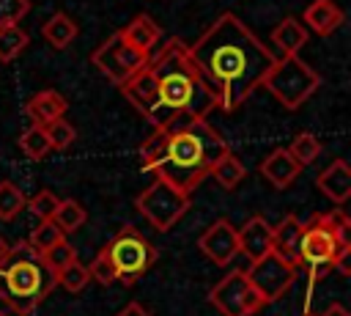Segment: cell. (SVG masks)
Here are the masks:
<instances>
[{"mask_svg":"<svg viewBox=\"0 0 351 316\" xmlns=\"http://www.w3.org/2000/svg\"><path fill=\"white\" fill-rule=\"evenodd\" d=\"M189 52L217 91L219 110H239L255 88L263 85V77L274 66L277 55L230 11L219 14L203 36L189 44Z\"/></svg>","mask_w":351,"mask_h":316,"instance_id":"obj_1","label":"cell"},{"mask_svg":"<svg viewBox=\"0 0 351 316\" xmlns=\"http://www.w3.org/2000/svg\"><path fill=\"white\" fill-rule=\"evenodd\" d=\"M145 66L154 77L165 121L173 115H181L186 121H206V115L219 107L217 91L197 69L184 38L170 36L167 41H162L148 55Z\"/></svg>","mask_w":351,"mask_h":316,"instance_id":"obj_2","label":"cell"},{"mask_svg":"<svg viewBox=\"0 0 351 316\" xmlns=\"http://www.w3.org/2000/svg\"><path fill=\"white\" fill-rule=\"evenodd\" d=\"M225 151H230L228 140L208 121H195L181 132H165V143L148 173L189 195Z\"/></svg>","mask_w":351,"mask_h":316,"instance_id":"obj_3","label":"cell"},{"mask_svg":"<svg viewBox=\"0 0 351 316\" xmlns=\"http://www.w3.org/2000/svg\"><path fill=\"white\" fill-rule=\"evenodd\" d=\"M55 275L41 264V256L19 242L0 261V302L14 313H33L55 289Z\"/></svg>","mask_w":351,"mask_h":316,"instance_id":"obj_4","label":"cell"},{"mask_svg":"<svg viewBox=\"0 0 351 316\" xmlns=\"http://www.w3.org/2000/svg\"><path fill=\"white\" fill-rule=\"evenodd\" d=\"M296 264L304 267L310 280L315 283L326 272L337 269L343 275L351 272V239L340 236L329 228L324 214H313L307 223H302V236L296 245Z\"/></svg>","mask_w":351,"mask_h":316,"instance_id":"obj_5","label":"cell"},{"mask_svg":"<svg viewBox=\"0 0 351 316\" xmlns=\"http://www.w3.org/2000/svg\"><path fill=\"white\" fill-rule=\"evenodd\" d=\"M263 88L285 110H296L321 88V74L307 66L299 55H280L263 77Z\"/></svg>","mask_w":351,"mask_h":316,"instance_id":"obj_6","label":"cell"},{"mask_svg":"<svg viewBox=\"0 0 351 316\" xmlns=\"http://www.w3.org/2000/svg\"><path fill=\"white\" fill-rule=\"evenodd\" d=\"M104 250L112 261L115 280H121L123 286H134L156 261V250L151 247V242L134 225H123L104 245Z\"/></svg>","mask_w":351,"mask_h":316,"instance_id":"obj_7","label":"cell"},{"mask_svg":"<svg viewBox=\"0 0 351 316\" xmlns=\"http://www.w3.org/2000/svg\"><path fill=\"white\" fill-rule=\"evenodd\" d=\"M137 212L156 228V231H170L189 209V195L176 190L173 184L162 181V179H154V184H148L137 201H134Z\"/></svg>","mask_w":351,"mask_h":316,"instance_id":"obj_8","label":"cell"},{"mask_svg":"<svg viewBox=\"0 0 351 316\" xmlns=\"http://www.w3.org/2000/svg\"><path fill=\"white\" fill-rule=\"evenodd\" d=\"M208 302L219 316H255L266 308V300L255 291L244 269H230L208 291Z\"/></svg>","mask_w":351,"mask_h":316,"instance_id":"obj_9","label":"cell"},{"mask_svg":"<svg viewBox=\"0 0 351 316\" xmlns=\"http://www.w3.org/2000/svg\"><path fill=\"white\" fill-rule=\"evenodd\" d=\"M247 272V278H250V283L255 286V291L266 300V305L269 302H274V300H280L293 283H296V275H299V267L293 264V261H285V258H280L277 253H263L261 258H255V261H250V267L244 269Z\"/></svg>","mask_w":351,"mask_h":316,"instance_id":"obj_10","label":"cell"},{"mask_svg":"<svg viewBox=\"0 0 351 316\" xmlns=\"http://www.w3.org/2000/svg\"><path fill=\"white\" fill-rule=\"evenodd\" d=\"M90 60H93V66H96L110 82L121 85V82H126V80L148 60V55L132 49L129 44H123V38H121L118 33H112L110 38H104V41L93 49Z\"/></svg>","mask_w":351,"mask_h":316,"instance_id":"obj_11","label":"cell"},{"mask_svg":"<svg viewBox=\"0 0 351 316\" xmlns=\"http://www.w3.org/2000/svg\"><path fill=\"white\" fill-rule=\"evenodd\" d=\"M123 99L154 126H162L165 124V115H162V107H159V99H156V85H154V77L148 71V66L143 63L126 82L118 85Z\"/></svg>","mask_w":351,"mask_h":316,"instance_id":"obj_12","label":"cell"},{"mask_svg":"<svg viewBox=\"0 0 351 316\" xmlns=\"http://www.w3.org/2000/svg\"><path fill=\"white\" fill-rule=\"evenodd\" d=\"M197 247L200 253L214 261L217 267H228L236 256H239V242H236V228L228 217H219L214 220L197 239Z\"/></svg>","mask_w":351,"mask_h":316,"instance_id":"obj_13","label":"cell"},{"mask_svg":"<svg viewBox=\"0 0 351 316\" xmlns=\"http://www.w3.org/2000/svg\"><path fill=\"white\" fill-rule=\"evenodd\" d=\"M258 173L277 190H285L296 181V176L302 173V165L288 154V148H274L269 157L261 159Z\"/></svg>","mask_w":351,"mask_h":316,"instance_id":"obj_14","label":"cell"},{"mask_svg":"<svg viewBox=\"0 0 351 316\" xmlns=\"http://www.w3.org/2000/svg\"><path fill=\"white\" fill-rule=\"evenodd\" d=\"M69 110V102L63 93H58L55 88H44L38 93H33L27 102H25V113L30 118V124L36 126H47L49 121H58L63 118Z\"/></svg>","mask_w":351,"mask_h":316,"instance_id":"obj_15","label":"cell"},{"mask_svg":"<svg viewBox=\"0 0 351 316\" xmlns=\"http://www.w3.org/2000/svg\"><path fill=\"white\" fill-rule=\"evenodd\" d=\"M318 190L335 203V206H343L348 198H351V168L346 159H332L315 179Z\"/></svg>","mask_w":351,"mask_h":316,"instance_id":"obj_16","label":"cell"},{"mask_svg":"<svg viewBox=\"0 0 351 316\" xmlns=\"http://www.w3.org/2000/svg\"><path fill=\"white\" fill-rule=\"evenodd\" d=\"M236 242H239V253H244L250 261L261 258L263 253L271 250V225H269V220L261 217V214L250 217L241 225V231H236Z\"/></svg>","mask_w":351,"mask_h":316,"instance_id":"obj_17","label":"cell"},{"mask_svg":"<svg viewBox=\"0 0 351 316\" xmlns=\"http://www.w3.org/2000/svg\"><path fill=\"white\" fill-rule=\"evenodd\" d=\"M118 36L123 38V44H129L132 49L143 52V55H151L159 41H162V27L148 16V14H137L126 27L118 30Z\"/></svg>","mask_w":351,"mask_h":316,"instance_id":"obj_18","label":"cell"},{"mask_svg":"<svg viewBox=\"0 0 351 316\" xmlns=\"http://www.w3.org/2000/svg\"><path fill=\"white\" fill-rule=\"evenodd\" d=\"M346 14L335 0H313L304 8V27L315 36H332L343 25Z\"/></svg>","mask_w":351,"mask_h":316,"instance_id":"obj_19","label":"cell"},{"mask_svg":"<svg viewBox=\"0 0 351 316\" xmlns=\"http://www.w3.org/2000/svg\"><path fill=\"white\" fill-rule=\"evenodd\" d=\"M302 236V220L296 214H285L277 225H271V253L296 264V245ZM299 267V264H296Z\"/></svg>","mask_w":351,"mask_h":316,"instance_id":"obj_20","label":"cell"},{"mask_svg":"<svg viewBox=\"0 0 351 316\" xmlns=\"http://www.w3.org/2000/svg\"><path fill=\"white\" fill-rule=\"evenodd\" d=\"M310 33L307 27L296 19V16H285L282 22H277V27L271 30V44L282 52V55H299V49L307 44Z\"/></svg>","mask_w":351,"mask_h":316,"instance_id":"obj_21","label":"cell"},{"mask_svg":"<svg viewBox=\"0 0 351 316\" xmlns=\"http://www.w3.org/2000/svg\"><path fill=\"white\" fill-rule=\"evenodd\" d=\"M77 33H80V27H77V22H74L66 11H55V14L44 22V27H41V36H44V41H47L52 49H66V47L77 38Z\"/></svg>","mask_w":351,"mask_h":316,"instance_id":"obj_22","label":"cell"},{"mask_svg":"<svg viewBox=\"0 0 351 316\" xmlns=\"http://www.w3.org/2000/svg\"><path fill=\"white\" fill-rule=\"evenodd\" d=\"M208 176H214V181H217L222 190H236V187L247 179V168H244V162H241L233 151H225V154L214 162V168H211Z\"/></svg>","mask_w":351,"mask_h":316,"instance_id":"obj_23","label":"cell"},{"mask_svg":"<svg viewBox=\"0 0 351 316\" xmlns=\"http://www.w3.org/2000/svg\"><path fill=\"white\" fill-rule=\"evenodd\" d=\"M27 44H30V36L22 27V22H14V25L0 27V63L16 60L27 49Z\"/></svg>","mask_w":351,"mask_h":316,"instance_id":"obj_24","label":"cell"},{"mask_svg":"<svg viewBox=\"0 0 351 316\" xmlns=\"http://www.w3.org/2000/svg\"><path fill=\"white\" fill-rule=\"evenodd\" d=\"M85 220H88V212H85V206H82L80 201H74V198L58 201V209H55V214H52V223L63 231V236L80 231V228L85 225Z\"/></svg>","mask_w":351,"mask_h":316,"instance_id":"obj_25","label":"cell"},{"mask_svg":"<svg viewBox=\"0 0 351 316\" xmlns=\"http://www.w3.org/2000/svg\"><path fill=\"white\" fill-rule=\"evenodd\" d=\"M38 256H41V264H44L55 278H58L69 264H74V261H77V250L66 242V236H63L60 242H55L52 247H47L44 253H38ZM55 283H58V280H55Z\"/></svg>","mask_w":351,"mask_h":316,"instance_id":"obj_26","label":"cell"},{"mask_svg":"<svg viewBox=\"0 0 351 316\" xmlns=\"http://www.w3.org/2000/svg\"><path fill=\"white\" fill-rule=\"evenodd\" d=\"M19 148H22V154L27 157V159H44L49 151H52V146H49V140H47V135H44V129L41 126H36V124H30L22 135H19Z\"/></svg>","mask_w":351,"mask_h":316,"instance_id":"obj_27","label":"cell"},{"mask_svg":"<svg viewBox=\"0 0 351 316\" xmlns=\"http://www.w3.org/2000/svg\"><path fill=\"white\" fill-rule=\"evenodd\" d=\"M288 154L304 168V165H310V162L318 159V154H321V140H318L313 132H299V135L291 140Z\"/></svg>","mask_w":351,"mask_h":316,"instance_id":"obj_28","label":"cell"},{"mask_svg":"<svg viewBox=\"0 0 351 316\" xmlns=\"http://www.w3.org/2000/svg\"><path fill=\"white\" fill-rule=\"evenodd\" d=\"M27 198L14 181H0V220H14L25 209Z\"/></svg>","mask_w":351,"mask_h":316,"instance_id":"obj_29","label":"cell"},{"mask_svg":"<svg viewBox=\"0 0 351 316\" xmlns=\"http://www.w3.org/2000/svg\"><path fill=\"white\" fill-rule=\"evenodd\" d=\"M44 129V135H47V140H49V146L55 148V151H66L74 140H77V129L66 121V118H58V121H49L47 126H41Z\"/></svg>","mask_w":351,"mask_h":316,"instance_id":"obj_30","label":"cell"},{"mask_svg":"<svg viewBox=\"0 0 351 316\" xmlns=\"http://www.w3.org/2000/svg\"><path fill=\"white\" fill-rule=\"evenodd\" d=\"M63 239V231L52 223V220H38V225L30 231V236H27V245L36 250V253H44L47 247H52L55 242H60Z\"/></svg>","mask_w":351,"mask_h":316,"instance_id":"obj_31","label":"cell"},{"mask_svg":"<svg viewBox=\"0 0 351 316\" xmlns=\"http://www.w3.org/2000/svg\"><path fill=\"white\" fill-rule=\"evenodd\" d=\"M58 286H63L69 294H80L85 286H88V280H90V272H88V267L85 264H80V258L74 261V264H69L58 278Z\"/></svg>","mask_w":351,"mask_h":316,"instance_id":"obj_32","label":"cell"},{"mask_svg":"<svg viewBox=\"0 0 351 316\" xmlns=\"http://www.w3.org/2000/svg\"><path fill=\"white\" fill-rule=\"evenodd\" d=\"M58 195L52 192V190H38L33 198H27V203H25V209L33 214V217H38V220H52V214H55V209H58Z\"/></svg>","mask_w":351,"mask_h":316,"instance_id":"obj_33","label":"cell"},{"mask_svg":"<svg viewBox=\"0 0 351 316\" xmlns=\"http://www.w3.org/2000/svg\"><path fill=\"white\" fill-rule=\"evenodd\" d=\"M88 272H90V280H96V283H101V286L118 283V280H115V269H112V261H110V256H107V250H104V247L96 253V258L90 261Z\"/></svg>","mask_w":351,"mask_h":316,"instance_id":"obj_34","label":"cell"},{"mask_svg":"<svg viewBox=\"0 0 351 316\" xmlns=\"http://www.w3.org/2000/svg\"><path fill=\"white\" fill-rule=\"evenodd\" d=\"M30 14V0H0V27L22 22Z\"/></svg>","mask_w":351,"mask_h":316,"instance_id":"obj_35","label":"cell"},{"mask_svg":"<svg viewBox=\"0 0 351 316\" xmlns=\"http://www.w3.org/2000/svg\"><path fill=\"white\" fill-rule=\"evenodd\" d=\"M115 316H151V311L143 305V302H137V300H132V302H126Z\"/></svg>","mask_w":351,"mask_h":316,"instance_id":"obj_36","label":"cell"},{"mask_svg":"<svg viewBox=\"0 0 351 316\" xmlns=\"http://www.w3.org/2000/svg\"><path fill=\"white\" fill-rule=\"evenodd\" d=\"M321 316H348V313H346V308H343V305H337V302H335V305H329V308H326V313H321Z\"/></svg>","mask_w":351,"mask_h":316,"instance_id":"obj_37","label":"cell"},{"mask_svg":"<svg viewBox=\"0 0 351 316\" xmlns=\"http://www.w3.org/2000/svg\"><path fill=\"white\" fill-rule=\"evenodd\" d=\"M8 250H11V245H8V242H5L3 236H0V261H3L5 256H8Z\"/></svg>","mask_w":351,"mask_h":316,"instance_id":"obj_38","label":"cell"},{"mask_svg":"<svg viewBox=\"0 0 351 316\" xmlns=\"http://www.w3.org/2000/svg\"><path fill=\"white\" fill-rule=\"evenodd\" d=\"M304 316H321V313H304Z\"/></svg>","mask_w":351,"mask_h":316,"instance_id":"obj_39","label":"cell"},{"mask_svg":"<svg viewBox=\"0 0 351 316\" xmlns=\"http://www.w3.org/2000/svg\"><path fill=\"white\" fill-rule=\"evenodd\" d=\"M0 316H11V313H0Z\"/></svg>","mask_w":351,"mask_h":316,"instance_id":"obj_40","label":"cell"}]
</instances>
